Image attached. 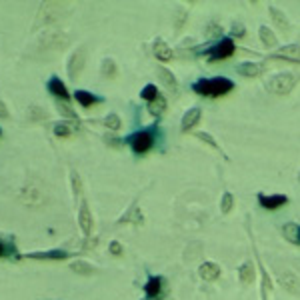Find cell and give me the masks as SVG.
I'll return each instance as SVG.
<instances>
[{
	"instance_id": "obj_21",
	"label": "cell",
	"mask_w": 300,
	"mask_h": 300,
	"mask_svg": "<svg viewBox=\"0 0 300 300\" xmlns=\"http://www.w3.org/2000/svg\"><path fill=\"white\" fill-rule=\"evenodd\" d=\"M258 34H260V40H262V44H264L266 48H274V46L278 44L276 34H274L268 26H260V28H258Z\"/></svg>"
},
{
	"instance_id": "obj_32",
	"label": "cell",
	"mask_w": 300,
	"mask_h": 300,
	"mask_svg": "<svg viewBox=\"0 0 300 300\" xmlns=\"http://www.w3.org/2000/svg\"><path fill=\"white\" fill-rule=\"evenodd\" d=\"M56 108L60 110V114H64V116H68V118H72V120H78V118H76V114H74V112H72V110H70L64 102H56Z\"/></svg>"
},
{
	"instance_id": "obj_36",
	"label": "cell",
	"mask_w": 300,
	"mask_h": 300,
	"mask_svg": "<svg viewBox=\"0 0 300 300\" xmlns=\"http://www.w3.org/2000/svg\"><path fill=\"white\" fill-rule=\"evenodd\" d=\"M8 116H10V112H8V108H6V104L0 100V120H8Z\"/></svg>"
},
{
	"instance_id": "obj_1",
	"label": "cell",
	"mask_w": 300,
	"mask_h": 300,
	"mask_svg": "<svg viewBox=\"0 0 300 300\" xmlns=\"http://www.w3.org/2000/svg\"><path fill=\"white\" fill-rule=\"evenodd\" d=\"M192 88L200 96H222L234 88V82L226 76H214V78H200L198 82H194Z\"/></svg>"
},
{
	"instance_id": "obj_2",
	"label": "cell",
	"mask_w": 300,
	"mask_h": 300,
	"mask_svg": "<svg viewBox=\"0 0 300 300\" xmlns=\"http://www.w3.org/2000/svg\"><path fill=\"white\" fill-rule=\"evenodd\" d=\"M296 82H298L296 74H292V72H278L266 82V90H270L276 96H288L294 90Z\"/></svg>"
},
{
	"instance_id": "obj_34",
	"label": "cell",
	"mask_w": 300,
	"mask_h": 300,
	"mask_svg": "<svg viewBox=\"0 0 300 300\" xmlns=\"http://www.w3.org/2000/svg\"><path fill=\"white\" fill-rule=\"evenodd\" d=\"M108 250H110V254H114V256H122V252H124L122 246H120V242H116V240L110 242V248H108Z\"/></svg>"
},
{
	"instance_id": "obj_33",
	"label": "cell",
	"mask_w": 300,
	"mask_h": 300,
	"mask_svg": "<svg viewBox=\"0 0 300 300\" xmlns=\"http://www.w3.org/2000/svg\"><path fill=\"white\" fill-rule=\"evenodd\" d=\"M244 24L242 22H234L232 24V36H236V38H240V36H244Z\"/></svg>"
},
{
	"instance_id": "obj_35",
	"label": "cell",
	"mask_w": 300,
	"mask_h": 300,
	"mask_svg": "<svg viewBox=\"0 0 300 300\" xmlns=\"http://www.w3.org/2000/svg\"><path fill=\"white\" fill-rule=\"evenodd\" d=\"M72 190H74L76 196L80 194V176L76 172H72Z\"/></svg>"
},
{
	"instance_id": "obj_25",
	"label": "cell",
	"mask_w": 300,
	"mask_h": 300,
	"mask_svg": "<svg viewBox=\"0 0 300 300\" xmlns=\"http://www.w3.org/2000/svg\"><path fill=\"white\" fill-rule=\"evenodd\" d=\"M72 124H68V122H56L54 126H52V132L56 134V136H60V138H66V136H70L72 134Z\"/></svg>"
},
{
	"instance_id": "obj_9",
	"label": "cell",
	"mask_w": 300,
	"mask_h": 300,
	"mask_svg": "<svg viewBox=\"0 0 300 300\" xmlns=\"http://www.w3.org/2000/svg\"><path fill=\"white\" fill-rule=\"evenodd\" d=\"M84 58H86V52H84V50H76V52L70 56V60H68V76H70V80H76L78 74L82 72Z\"/></svg>"
},
{
	"instance_id": "obj_6",
	"label": "cell",
	"mask_w": 300,
	"mask_h": 300,
	"mask_svg": "<svg viewBox=\"0 0 300 300\" xmlns=\"http://www.w3.org/2000/svg\"><path fill=\"white\" fill-rule=\"evenodd\" d=\"M92 212H90V208H88V202L86 200H82L80 202V210H78V226H80V230H82V234L84 236H90L92 234Z\"/></svg>"
},
{
	"instance_id": "obj_27",
	"label": "cell",
	"mask_w": 300,
	"mask_h": 300,
	"mask_svg": "<svg viewBox=\"0 0 300 300\" xmlns=\"http://www.w3.org/2000/svg\"><path fill=\"white\" fill-rule=\"evenodd\" d=\"M100 72H102L104 76H108V78H114V74H116V64H114V60H112V58H104V60H102V66H100Z\"/></svg>"
},
{
	"instance_id": "obj_14",
	"label": "cell",
	"mask_w": 300,
	"mask_h": 300,
	"mask_svg": "<svg viewBox=\"0 0 300 300\" xmlns=\"http://www.w3.org/2000/svg\"><path fill=\"white\" fill-rule=\"evenodd\" d=\"M26 258H32V260H64V258H68V252L66 250H46V252L26 254Z\"/></svg>"
},
{
	"instance_id": "obj_8",
	"label": "cell",
	"mask_w": 300,
	"mask_h": 300,
	"mask_svg": "<svg viewBox=\"0 0 300 300\" xmlns=\"http://www.w3.org/2000/svg\"><path fill=\"white\" fill-rule=\"evenodd\" d=\"M46 88H48V92H50L52 96L60 98L62 102H68V100H70L68 88L64 86V82H62L58 76H50V78H48V82H46Z\"/></svg>"
},
{
	"instance_id": "obj_31",
	"label": "cell",
	"mask_w": 300,
	"mask_h": 300,
	"mask_svg": "<svg viewBox=\"0 0 300 300\" xmlns=\"http://www.w3.org/2000/svg\"><path fill=\"white\" fill-rule=\"evenodd\" d=\"M196 138L198 140H202V142H206L210 148H214V150H220V146H218V142L208 134V132H196Z\"/></svg>"
},
{
	"instance_id": "obj_3",
	"label": "cell",
	"mask_w": 300,
	"mask_h": 300,
	"mask_svg": "<svg viewBox=\"0 0 300 300\" xmlns=\"http://www.w3.org/2000/svg\"><path fill=\"white\" fill-rule=\"evenodd\" d=\"M126 142L132 146V150L136 154H144V152H148V150L154 146V134L150 130H138L132 136H128Z\"/></svg>"
},
{
	"instance_id": "obj_12",
	"label": "cell",
	"mask_w": 300,
	"mask_h": 300,
	"mask_svg": "<svg viewBox=\"0 0 300 300\" xmlns=\"http://www.w3.org/2000/svg\"><path fill=\"white\" fill-rule=\"evenodd\" d=\"M156 76H158V80L168 88V90H172V92H176L178 90V82H176V76L172 74V70H168L166 66H156Z\"/></svg>"
},
{
	"instance_id": "obj_17",
	"label": "cell",
	"mask_w": 300,
	"mask_h": 300,
	"mask_svg": "<svg viewBox=\"0 0 300 300\" xmlns=\"http://www.w3.org/2000/svg\"><path fill=\"white\" fill-rule=\"evenodd\" d=\"M274 58H284V60L300 62V46L298 44H286V46L280 48L278 54H274Z\"/></svg>"
},
{
	"instance_id": "obj_20",
	"label": "cell",
	"mask_w": 300,
	"mask_h": 300,
	"mask_svg": "<svg viewBox=\"0 0 300 300\" xmlns=\"http://www.w3.org/2000/svg\"><path fill=\"white\" fill-rule=\"evenodd\" d=\"M74 98H76V102H78L80 106H84V108H90L92 104L100 102V98L94 96V94L88 92V90H76V92H74Z\"/></svg>"
},
{
	"instance_id": "obj_24",
	"label": "cell",
	"mask_w": 300,
	"mask_h": 300,
	"mask_svg": "<svg viewBox=\"0 0 300 300\" xmlns=\"http://www.w3.org/2000/svg\"><path fill=\"white\" fill-rule=\"evenodd\" d=\"M164 110H166V98H164L162 94H158L152 102H148V112H150V114L156 116V114H162Z\"/></svg>"
},
{
	"instance_id": "obj_23",
	"label": "cell",
	"mask_w": 300,
	"mask_h": 300,
	"mask_svg": "<svg viewBox=\"0 0 300 300\" xmlns=\"http://www.w3.org/2000/svg\"><path fill=\"white\" fill-rule=\"evenodd\" d=\"M268 12L272 14V20H274V22H276L282 30H290V22L286 20V14H284L282 10H278L276 6H270V8H268Z\"/></svg>"
},
{
	"instance_id": "obj_15",
	"label": "cell",
	"mask_w": 300,
	"mask_h": 300,
	"mask_svg": "<svg viewBox=\"0 0 300 300\" xmlns=\"http://www.w3.org/2000/svg\"><path fill=\"white\" fill-rule=\"evenodd\" d=\"M144 292L148 298H156L162 294V278L160 276H150L144 284Z\"/></svg>"
},
{
	"instance_id": "obj_22",
	"label": "cell",
	"mask_w": 300,
	"mask_h": 300,
	"mask_svg": "<svg viewBox=\"0 0 300 300\" xmlns=\"http://www.w3.org/2000/svg\"><path fill=\"white\" fill-rule=\"evenodd\" d=\"M70 270L76 272V274H80V276H90V274H94V266H90L86 260H80V258L70 264Z\"/></svg>"
},
{
	"instance_id": "obj_7",
	"label": "cell",
	"mask_w": 300,
	"mask_h": 300,
	"mask_svg": "<svg viewBox=\"0 0 300 300\" xmlns=\"http://www.w3.org/2000/svg\"><path fill=\"white\" fill-rule=\"evenodd\" d=\"M286 202H288V198L284 194H258V204L264 210H278Z\"/></svg>"
},
{
	"instance_id": "obj_11",
	"label": "cell",
	"mask_w": 300,
	"mask_h": 300,
	"mask_svg": "<svg viewBox=\"0 0 300 300\" xmlns=\"http://www.w3.org/2000/svg\"><path fill=\"white\" fill-rule=\"evenodd\" d=\"M200 116H202V110H200L198 106H194V108L186 110V114L182 116V122H180L182 132H190V130H192V128L200 122Z\"/></svg>"
},
{
	"instance_id": "obj_29",
	"label": "cell",
	"mask_w": 300,
	"mask_h": 300,
	"mask_svg": "<svg viewBox=\"0 0 300 300\" xmlns=\"http://www.w3.org/2000/svg\"><path fill=\"white\" fill-rule=\"evenodd\" d=\"M232 206H234V196L230 192H224L222 198H220V210H222V214H228L232 210Z\"/></svg>"
},
{
	"instance_id": "obj_38",
	"label": "cell",
	"mask_w": 300,
	"mask_h": 300,
	"mask_svg": "<svg viewBox=\"0 0 300 300\" xmlns=\"http://www.w3.org/2000/svg\"><path fill=\"white\" fill-rule=\"evenodd\" d=\"M298 182H300V172H298Z\"/></svg>"
},
{
	"instance_id": "obj_28",
	"label": "cell",
	"mask_w": 300,
	"mask_h": 300,
	"mask_svg": "<svg viewBox=\"0 0 300 300\" xmlns=\"http://www.w3.org/2000/svg\"><path fill=\"white\" fill-rule=\"evenodd\" d=\"M28 120H32V122H40V120H46V112L40 108V106H30L28 108Z\"/></svg>"
},
{
	"instance_id": "obj_18",
	"label": "cell",
	"mask_w": 300,
	"mask_h": 300,
	"mask_svg": "<svg viewBox=\"0 0 300 300\" xmlns=\"http://www.w3.org/2000/svg\"><path fill=\"white\" fill-rule=\"evenodd\" d=\"M282 236H284L290 244H300V226L294 224V222L282 224Z\"/></svg>"
},
{
	"instance_id": "obj_4",
	"label": "cell",
	"mask_w": 300,
	"mask_h": 300,
	"mask_svg": "<svg viewBox=\"0 0 300 300\" xmlns=\"http://www.w3.org/2000/svg\"><path fill=\"white\" fill-rule=\"evenodd\" d=\"M234 42H232V38H222L218 44H214L212 48H210V52H208V56H210V60H224V58H230L232 54H234Z\"/></svg>"
},
{
	"instance_id": "obj_13",
	"label": "cell",
	"mask_w": 300,
	"mask_h": 300,
	"mask_svg": "<svg viewBox=\"0 0 300 300\" xmlns=\"http://www.w3.org/2000/svg\"><path fill=\"white\" fill-rule=\"evenodd\" d=\"M238 278H240V282L246 284V286L256 280V270H254V262H252V260H246V262L240 264V268H238Z\"/></svg>"
},
{
	"instance_id": "obj_19",
	"label": "cell",
	"mask_w": 300,
	"mask_h": 300,
	"mask_svg": "<svg viewBox=\"0 0 300 300\" xmlns=\"http://www.w3.org/2000/svg\"><path fill=\"white\" fill-rule=\"evenodd\" d=\"M172 54H174V52H172V48H170L164 40H160V38H158V40H154V56H156L158 60L166 62V60H170V58H172Z\"/></svg>"
},
{
	"instance_id": "obj_30",
	"label": "cell",
	"mask_w": 300,
	"mask_h": 300,
	"mask_svg": "<svg viewBox=\"0 0 300 300\" xmlns=\"http://www.w3.org/2000/svg\"><path fill=\"white\" fill-rule=\"evenodd\" d=\"M104 124H106V128H108V130H120V126H122V122H120L118 114H114V112H110V114L104 118Z\"/></svg>"
},
{
	"instance_id": "obj_5",
	"label": "cell",
	"mask_w": 300,
	"mask_h": 300,
	"mask_svg": "<svg viewBox=\"0 0 300 300\" xmlns=\"http://www.w3.org/2000/svg\"><path fill=\"white\" fill-rule=\"evenodd\" d=\"M278 282H280V286L284 288V290H288L290 294H294V296H300V278L292 272V270H282L280 274H278Z\"/></svg>"
},
{
	"instance_id": "obj_37",
	"label": "cell",
	"mask_w": 300,
	"mask_h": 300,
	"mask_svg": "<svg viewBox=\"0 0 300 300\" xmlns=\"http://www.w3.org/2000/svg\"><path fill=\"white\" fill-rule=\"evenodd\" d=\"M4 254V246H2V242H0V256Z\"/></svg>"
},
{
	"instance_id": "obj_16",
	"label": "cell",
	"mask_w": 300,
	"mask_h": 300,
	"mask_svg": "<svg viewBox=\"0 0 300 300\" xmlns=\"http://www.w3.org/2000/svg\"><path fill=\"white\" fill-rule=\"evenodd\" d=\"M262 70H264V66L260 62H242L240 66H236V72L246 76V78L258 76V74H262Z\"/></svg>"
},
{
	"instance_id": "obj_26",
	"label": "cell",
	"mask_w": 300,
	"mask_h": 300,
	"mask_svg": "<svg viewBox=\"0 0 300 300\" xmlns=\"http://www.w3.org/2000/svg\"><path fill=\"white\" fill-rule=\"evenodd\" d=\"M158 94H160V92H158V88H156L154 84H146V86L142 88V92H140V98H144L146 102H152Z\"/></svg>"
},
{
	"instance_id": "obj_10",
	"label": "cell",
	"mask_w": 300,
	"mask_h": 300,
	"mask_svg": "<svg viewBox=\"0 0 300 300\" xmlns=\"http://www.w3.org/2000/svg\"><path fill=\"white\" fill-rule=\"evenodd\" d=\"M198 274H200V278H202V280H206V282H214V280H218V278H220L222 268H220L216 262H202V264L198 266Z\"/></svg>"
}]
</instances>
